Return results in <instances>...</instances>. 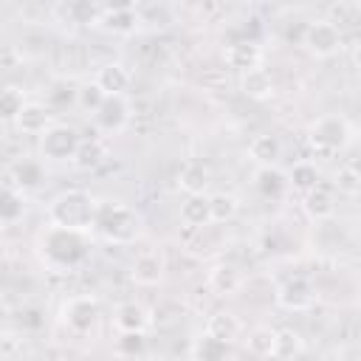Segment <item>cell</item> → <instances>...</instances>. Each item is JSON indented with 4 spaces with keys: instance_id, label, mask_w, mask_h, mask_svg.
Here are the masks:
<instances>
[{
    "instance_id": "6da1fadb",
    "label": "cell",
    "mask_w": 361,
    "mask_h": 361,
    "mask_svg": "<svg viewBox=\"0 0 361 361\" xmlns=\"http://www.w3.org/2000/svg\"><path fill=\"white\" fill-rule=\"evenodd\" d=\"M37 254L51 271H73L90 257V237L87 231H73L51 223L37 237Z\"/></svg>"
},
{
    "instance_id": "7a4b0ae2",
    "label": "cell",
    "mask_w": 361,
    "mask_h": 361,
    "mask_svg": "<svg viewBox=\"0 0 361 361\" xmlns=\"http://www.w3.org/2000/svg\"><path fill=\"white\" fill-rule=\"evenodd\" d=\"M96 197L85 189H68V192H59L51 206H48V217L54 226H62V228H73V231H93V223H96Z\"/></svg>"
},
{
    "instance_id": "3957f363",
    "label": "cell",
    "mask_w": 361,
    "mask_h": 361,
    "mask_svg": "<svg viewBox=\"0 0 361 361\" xmlns=\"http://www.w3.org/2000/svg\"><path fill=\"white\" fill-rule=\"evenodd\" d=\"M93 231L99 237H104L107 243H118L127 245L141 234V214L118 200H104L96 209V223Z\"/></svg>"
},
{
    "instance_id": "277c9868",
    "label": "cell",
    "mask_w": 361,
    "mask_h": 361,
    "mask_svg": "<svg viewBox=\"0 0 361 361\" xmlns=\"http://www.w3.org/2000/svg\"><path fill=\"white\" fill-rule=\"evenodd\" d=\"M307 141L319 152H336L350 141V124L341 116H322L310 124Z\"/></svg>"
},
{
    "instance_id": "5b68a950",
    "label": "cell",
    "mask_w": 361,
    "mask_h": 361,
    "mask_svg": "<svg viewBox=\"0 0 361 361\" xmlns=\"http://www.w3.org/2000/svg\"><path fill=\"white\" fill-rule=\"evenodd\" d=\"M82 138L68 124H54L45 135H39V152L48 161H73Z\"/></svg>"
},
{
    "instance_id": "8992f818",
    "label": "cell",
    "mask_w": 361,
    "mask_h": 361,
    "mask_svg": "<svg viewBox=\"0 0 361 361\" xmlns=\"http://www.w3.org/2000/svg\"><path fill=\"white\" fill-rule=\"evenodd\" d=\"M302 42L313 56L327 59L341 48V31H338V25L333 20H316V23H310L305 28Z\"/></svg>"
},
{
    "instance_id": "52a82bcc",
    "label": "cell",
    "mask_w": 361,
    "mask_h": 361,
    "mask_svg": "<svg viewBox=\"0 0 361 361\" xmlns=\"http://www.w3.org/2000/svg\"><path fill=\"white\" fill-rule=\"evenodd\" d=\"M276 305L285 310H307L316 305V288L305 276H290L276 288Z\"/></svg>"
},
{
    "instance_id": "ba28073f",
    "label": "cell",
    "mask_w": 361,
    "mask_h": 361,
    "mask_svg": "<svg viewBox=\"0 0 361 361\" xmlns=\"http://www.w3.org/2000/svg\"><path fill=\"white\" fill-rule=\"evenodd\" d=\"M62 322L73 333H87L99 322V302L93 296H73L62 305Z\"/></svg>"
},
{
    "instance_id": "9c48e42d",
    "label": "cell",
    "mask_w": 361,
    "mask_h": 361,
    "mask_svg": "<svg viewBox=\"0 0 361 361\" xmlns=\"http://www.w3.org/2000/svg\"><path fill=\"white\" fill-rule=\"evenodd\" d=\"M138 11L130 3L121 6H102V17H99V28L116 37H130L138 28Z\"/></svg>"
},
{
    "instance_id": "30bf717a",
    "label": "cell",
    "mask_w": 361,
    "mask_h": 361,
    "mask_svg": "<svg viewBox=\"0 0 361 361\" xmlns=\"http://www.w3.org/2000/svg\"><path fill=\"white\" fill-rule=\"evenodd\" d=\"M93 121L99 130L104 133H121L130 121V104L124 96H107L102 102V107L93 113Z\"/></svg>"
},
{
    "instance_id": "8fae6325",
    "label": "cell",
    "mask_w": 361,
    "mask_h": 361,
    "mask_svg": "<svg viewBox=\"0 0 361 361\" xmlns=\"http://www.w3.org/2000/svg\"><path fill=\"white\" fill-rule=\"evenodd\" d=\"M259 59H262V48L254 42V39H237V42H228L226 51H223V62L240 73H248L254 68H259Z\"/></svg>"
},
{
    "instance_id": "7c38bea8",
    "label": "cell",
    "mask_w": 361,
    "mask_h": 361,
    "mask_svg": "<svg viewBox=\"0 0 361 361\" xmlns=\"http://www.w3.org/2000/svg\"><path fill=\"white\" fill-rule=\"evenodd\" d=\"M14 127H17L20 133H25V135H45V133L54 127V113H51V107L42 104V102H28V104L23 107V113L17 116Z\"/></svg>"
},
{
    "instance_id": "4fadbf2b",
    "label": "cell",
    "mask_w": 361,
    "mask_h": 361,
    "mask_svg": "<svg viewBox=\"0 0 361 361\" xmlns=\"http://www.w3.org/2000/svg\"><path fill=\"white\" fill-rule=\"evenodd\" d=\"M42 180H45V169L34 158H23V161L11 164L8 172H6V178H3V183L17 186L20 192H31V189L42 186Z\"/></svg>"
},
{
    "instance_id": "5bb4252c",
    "label": "cell",
    "mask_w": 361,
    "mask_h": 361,
    "mask_svg": "<svg viewBox=\"0 0 361 361\" xmlns=\"http://www.w3.org/2000/svg\"><path fill=\"white\" fill-rule=\"evenodd\" d=\"M149 310L138 302H121L113 313V324L118 333H144L149 327Z\"/></svg>"
},
{
    "instance_id": "9a60e30c",
    "label": "cell",
    "mask_w": 361,
    "mask_h": 361,
    "mask_svg": "<svg viewBox=\"0 0 361 361\" xmlns=\"http://www.w3.org/2000/svg\"><path fill=\"white\" fill-rule=\"evenodd\" d=\"M93 82L102 87L104 96H124V90L130 87V71L121 62H107L96 71Z\"/></svg>"
},
{
    "instance_id": "2e32d148",
    "label": "cell",
    "mask_w": 361,
    "mask_h": 361,
    "mask_svg": "<svg viewBox=\"0 0 361 361\" xmlns=\"http://www.w3.org/2000/svg\"><path fill=\"white\" fill-rule=\"evenodd\" d=\"M212 183V172L203 161H186L183 169L178 172V189L186 192V197L192 195H203Z\"/></svg>"
},
{
    "instance_id": "e0dca14e",
    "label": "cell",
    "mask_w": 361,
    "mask_h": 361,
    "mask_svg": "<svg viewBox=\"0 0 361 361\" xmlns=\"http://www.w3.org/2000/svg\"><path fill=\"white\" fill-rule=\"evenodd\" d=\"M130 276L135 285H144V288H152L164 279V259L155 254V251H147V254H138L133 259V268H130Z\"/></svg>"
},
{
    "instance_id": "ac0fdd59",
    "label": "cell",
    "mask_w": 361,
    "mask_h": 361,
    "mask_svg": "<svg viewBox=\"0 0 361 361\" xmlns=\"http://www.w3.org/2000/svg\"><path fill=\"white\" fill-rule=\"evenodd\" d=\"M189 355H192V361H231V347L203 330V333L192 341Z\"/></svg>"
},
{
    "instance_id": "d6986e66",
    "label": "cell",
    "mask_w": 361,
    "mask_h": 361,
    "mask_svg": "<svg viewBox=\"0 0 361 361\" xmlns=\"http://www.w3.org/2000/svg\"><path fill=\"white\" fill-rule=\"evenodd\" d=\"M254 186H257L259 195L276 200V197L285 195V189H288L290 183H288V175L279 172L276 166H257V172H254Z\"/></svg>"
},
{
    "instance_id": "ffe728a7",
    "label": "cell",
    "mask_w": 361,
    "mask_h": 361,
    "mask_svg": "<svg viewBox=\"0 0 361 361\" xmlns=\"http://www.w3.org/2000/svg\"><path fill=\"white\" fill-rule=\"evenodd\" d=\"M240 90H243L248 99L265 102V99H271V93H274V76H271L265 68H254V71H248V73L240 76Z\"/></svg>"
},
{
    "instance_id": "44dd1931",
    "label": "cell",
    "mask_w": 361,
    "mask_h": 361,
    "mask_svg": "<svg viewBox=\"0 0 361 361\" xmlns=\"http://www.w3.org/2000/svg\"><path fill=\"white\" fill-rule=\"evenodd\" d=\"M248 155H251L259 166H276V161H279V155H282V144H279L276 135L262 133V135H254V138H251Z\"/></svg>"
},
{
    "instance_id": "7402d4cb",
    "label": "cell",
    "mask_w": 361,
    "mask_h": 361,
    "mask_svg": "<svg viewBox=\"0 0 361 361\" xmlns=\"http://www.w3.org/2000/svg\"><path fill=\"white\" fill-rule=\"evenodd\" d=\"M302 206H305V212H307L313 220H327V217L336 214V200H333L330 189H324V186H316V189L305 192Z\"/></svg>"
},
{
    "instance_id": "603a6c76",
    "label": "cell",
    "mask_w": 361,
    "mask_h": 361,
    "mask_svg": "<svg viewBox=\"0 0 361 361\" xmlns=\"http://www.w3.org/2000/svg\"><path fill=\"white\" fill-rule=\"evenodd\" d=\"M206 333L220 338V341H226V344H231L240 336V319L234 313H228V310H214L206 319Z\"/></svg>"
},
{
    "instance_id": "cb8c5ba5",
    "label": "cell",
    "mask_w": 361,
    "mask_h": 361,
    "mask_svg": "<svg viewBox=\"0 0 361 361\" xmlns=\"http://www.w3.org/2000/svg\"><path fill=\"white\" fill-rule=\"evenodd\" d=\"M107 161V147L99 141V138H90V141H82L76 155H73V166L82 169V172H90V169H99L102 164Z\"/></svg>"
},
{
    "instance_id": "d4e9b609",
    "label": "cell",
    "mask_w": 361,
    "mask_h": 361,
    "mask_svg": "<svg viewBox=\"0 0 361 361\" xmlns=\"http://www.w3.org/2000/svg\"><path fill=\"white\" fill-rule=\"evenodd\" d=\"M180 220L192 228H206L212 223V212H209V197L206 195H192L180 203Z\"/></svg>"
},
{
    "instance_id": "484cf974",
    "label": "cell",
    "mask_w": 361,
    "mask_h": 361,
    "mask_svg": "<svg viewBox=\"0 0 361 361\" xmlns=\"http://www.w3.org/2000/svg\"><path fill=\"white\" fill-rule=\"evenodd\" d=\"M25 192H20L11 183H3V197H0V220L3 226H14L17 220H23L25 212Z\"/></svg>"
},
{
    "instance_id": "4316f807",
    "label": "cell",
    "mask_w": 361,
    "mask_h": 361,
    "mask_svg": "<svg viewBox=\"0 0 361 361\" xmlns=\"http://www.w3.org/2000/svg\"><path fill=\"white\" fill-rule=\"evenodd\" d=\"M209 288L217 293V296H231L237 293L240 288V274L234 265H214L209 271Z\"/></svg>"
},
{
    "instance_id": "83f0119b",
    "label": "cell",
    "mask_w": 361,
    "mask_h": 361,
    "mask_svg": "<svg viewBox=\"0 0 361 361\" xmlns=\"http://www.w3.org/2000/svg\"><path fill=\"white\" fill-rule=\"evenodd\" d=\"M45 104H48L51 110H68V107L79 104V87L71 85V82H65V79H59V82H54V85L48 87Z\"/></svg>"
},
{
    "instance_id": "f1b7e54d",
    "label": "cell",
    "mask_w": 361,
    "mask_h": 361,
    "mask_svg": "<svg viewBox=\"0 0 361 361\" xmlns=\"http://www.w3.org/2000/svg\"><path fill=\"white\" fill-rule=\"evenodd\" d=\"M248 350L259 358H274V344H276V330L259 324V327H251L248 330Z\"/></svg>"
},
{
    "instance_id": "f546056e",
    "label": "cell",
    "mask_w": 361,
    "mask_h": 361,
    "mask_svg": "<svg viewBox=\"0 0 361 361\" xmlns=\"http://www.w3.org/2000/svg\"><path fill=\"white\" fill-rule=\"evenodd\" d=\"M288 183H290L293 189H299V192L316 189V186H319V169H316V164H310V161L293 164V169H290V175H288Z\"/></svg>"
},
{
    "instance_id": "4dcf8cb0",
    "label": "cell",
    "mask_w": 361,
    "mask_h": 361,
    "mask_svg": "<svg viewBox=\"0 0 361 361\" xmlns=\"http://www.w3.org/2000/svg\"><path fill=\"white\" fill-rule=\"evenodd\" d=\"M299 353H302V338H299V333H296V330H290V327L276 330L274 358H276V361H290V358H293V355H299Z\"/></svg>"
},
{
    "instance_id": "1f68e13d",
    "label": "cell",
    "mask_w": 361,
    "mask_h": 361,
    "mask_svg": "<svg viewBox=\"0 0 361 361\" xmlns=\"http://www.w3.org/2000/svg\"><path fill=\"white\" fill-rule=\"evenodd\" d=\"M25 104H28L25 93L20 87H14V85L3 87V93H0V116H3V121H17V116L23 113Z\"/></svg>"
},
{
    "instance_id": "d6a6232c",
    "label": "cell",
    "mask_w": 361,
    "mask_h": 361,
    "mask_svg": "<svg viewBox=\"0 0 361 361\" xmlns=\"http://www.w3.org/2000/svg\"><path fill=\"white\" fill-rule=\"evenodd\" d=\"M209 212H212V223H228L237 214V197L226 192H214L209 195Z\"/></svg>"
},
{
    "instance_id": "836d02e7",
    "label": "cell",
    "mask_w": 361,
    "mask_h": 361,
    "mask_svg": "<svg viewBox=\"0 0 361 361\" xmlns=\"http://www.w3.org/2000/svg\"><path fill=\"white\" fill-rule=\"evenodd\" d=\"M71 23H79V25H99V17H102V8L87 3V0H79V3H68L65 6Z\"/></svg>"
},
{
    "instance_id": "e575fe53",
    "label": "cell",
    "mask_w": 361,
    "mask_h": 361,
    "mask_svg": "<svg viewBox=\"0 0 361 361\" xmlns=\"http://www.w3.org/2000/svg\"><path fill=\"white\" fill-rule=\"evenodd\" d=\"M144 350H147L144 333H118L116 336V353L121 358H138V355H144Z\"/></svg>"
},
{
    "instance_id": "d590c367",
    "label": "cell",
    "mask_w": 361,
    "mask_h": 361,
    "mask_svg": "<svg viewBox=\"0 0 361 361\" xmlns=\"http://www.w3.org/2000/svg\"><path fill=\"white\" fill-rule=\"evenodd\" d=\"M138 11V23H149V25H166L172 23V8L169 6H135Z\"/></svg>"
},
{
    "instance_id": "8d00e7d4",
    "label": "cell",
    "mask_w": 361,
    "mask_h": 361,
    "mask_svg": "<svg viewBox=\"0 0 361 361\" xmlns=\"http://www.w3.org/2000/svg\"><path fill=\"white\" fill-rule=\"evenodd\" d=\"M333 186L338 189V195H350V197H355V195L361 192V178H358L350 166H341V169L333 175Z\"/></svg>"
},
{
    "instance_id": "74e56055",
    "label": "cell",
    "mask_w": 361,
    "mask_h": 361,
    "mask_svg": "<svg viewBox=\"0 0 361 361\" xmlns=\"http://www.w3.org/2000/svg\"><path fill=\"white\" fill-rule=\"evenodd\" d=\"M104 99H107V96L102 93V87H99L96 82H87V85L79 87V107L87 110V113H96Z\"/></svg>"
},
{
    "instance_id": "f35d334b",
    "label": "cell",
    "mask_w": 361,
    "mask_h": 361,
    "mask_svg": "<svg viewBox=\"0 0 361 361\" xmlns=\"http://www.w3.org/2000/svg\"><path fill=\"white\" fill-rule=\"evenodd\" d=\"M17 59H20V56H17V48H14V45H6V48H3V68H6V71L14 68Z\"/></svg>"
},
{
    "instance_id": "ab89813d",
    "label": "cell",
    "mask_w": 361,
    "mask_h": 361,
    "mask_svg": "<svg viewBox=\"0 0 361 361\" xmlns=\"http://www.w3.org/2000/svg\"><path fill=\"white\" fill-rule=\"evenodd\" d=\"M347 166H350V169H353V172L361 178V152H355V155L350 158V164H347Z\"/></svg>"
},
{
    "instance_id": "60d3db41",
    "label": "cell",
    "mask_w": 361,
    "mask_h": 361,
    "mask_svg": "<svg viewBox=\"0 0 361 361\" xmlns=\"http://www.w3.org/2000/svg\"><path fill=\"white\" fill-rule=\"evenodd\" d=\"M353 62L361 68V39H358V42H355V48H353Z\"/></svg>"
},
{
    "instance_id": "b9f144b4",
    "label": "cell",
    "mask_w": 361,
    "mask_h": 361,
    "mask_svg": "<svg viewBox=\"0 0 361 361\" xmlns=\"http://www.w3.org/2000/svg\"><path fill=\"white\" fill-rule=\"evenodd\" d=\"M274 361H276V358H274Z\"/></svg>"
}]
</instances>
